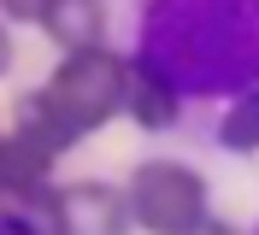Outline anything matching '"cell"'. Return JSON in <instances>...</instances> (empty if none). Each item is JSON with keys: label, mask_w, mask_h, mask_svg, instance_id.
Wrapping results in <instances>:
<instances>
[{"label": "cell", "mask_w": 259, "mask_h": 235, "mask_svg": "<svg viewBox=\"0 0 259 235\" xmlns=\"http://www.w3.org/2000/svg\"><path fill=\"white\" fill-rule=\"evenodd\" d=\"M130 59L153 65L183 106L259 88V0H124Z\"/></svg>", "instance_id": "6da1fadb"}, {"label": "cell", "mask_w": 259, "mask_h": 235, "mask_svg": "<svg viewBox=\"0 0 259 235\" xmlns=\"http://www.w3.org/2000/svg\"><path fill=\"white\" fill-rule=\"evenodd\" d=\"M130 223H142L147 235H189L212 218L206 176L183 165V159H142L124 182Z\"/></svg>", "instance_id": "7a4b0ae2"}, {"label": "cell", "mask_w": 259, "mask_h": 235, "mask_svg": "<svg viewBox=\"0 0 259 235\" xmlns=\"http://www.w3.org/2000/svg\"><path fill=\"white\" fill-rule=\"evenodd\" d=\"M124 88H130V59L112 53V47H89V53H65L59 59V71L41 82V100L65 124H77L89 135V129L112 124L124 112Z\"/></svg>", "instance_id": "3957f363"}, {"label": "cell", "mask_w": 259, "mask_h": 235, "mask_svg": "<svg viewBox=\"0 0 259 235\" xmlns=\"http://www.w3.org/2000/svg\"><path fill=\"white\" fill-rule=\"evenodd\" d=\"M59 235H130V200L112 182H65Z\"/></svg>", "instance_id": "277c9868"}, {"label": "cell", "mask_w": 259, "mask_h": 235, "mask_svg": "<svg viewBox=\"0 0 259 235\" xmlns=\"http://www.w3.org/2000/svg\"><path fill=\"white\" fill-rule=\"evenodd\" d=\"M124 112H130V124L147 129V135H165V129H177L183 124V94L171 88V82L153 71V65L142 59H130V88H124Z\"/></svg>", "instance_id": "5b68a950"}, {"label": "cell", "mask_w": 259, "mask_h": 235, "mask_svg": "<svg viewBox=\"0 0 259 235\" xmlns=\"http://www.w3.org/2000/svg\"><path fill=\"white\" fill-rule=\"evenodd\" d=\"M0 229H12V235H59V188L0 176Z\"/></svg>", "instance_id": "8992f818"}, {"label": "cell", "mask_w": 259, "mask_h": 235, "mask_svg": "<svg viewBox=\"0 0 259 235\" xmlns=\"http://www.w3.org/2000/svg\"><path fill=\"white\" fill-rule=\"evenodd\" d=\"M65 53H89V47H106V0H48L41 18H35Z\"/></svg>", "instance_id": "52a82bcc"}, {"label": "cell", "mask_w": 259, "mask_h": 235, "mask_svg": "<svg viewBox=\"0 0 259 235\" xmlns=\"http://www.w3.org/2000/svg\"><path fill=\"white\" fill-rule=\"evenodd\" d=\"M212 147H224V153H259V88L218 106V118H212Z\"/></svg>", "instance_id": "ba28073f"}, {"label": "cell", "mask_w": 259, "mask_h": 235, "mask_svg": "<svg viewBox=\"0 0 259 235\" xmlns=\"http://www.w3.org/2000/svg\"><path fill=\"white\" fill-rule=\"evenodd\" d=\"M41 6H48V0H0V12L18 18V24H35V18H41Z\"/></svg>", "instance_id": "9c48e42d"}, {"label": "cell", "mask_w": 259, "mask_h": 235, "mask_svg": "<svg viewBox=\"0 0 259 235\" xmlns=\"http://www.w3.org/2000/svg\"><path fill=\"white\" fill-rule=\"evenodd\" d=\"M189 235H236V229H230V223H218V218H206L200 229H189Z\"/></svg>", "instance_id": "30bf717a"}, {"label": "cell", "mask_w": 259, "mask_h": 235, "mask_svg": "<svg viewBox=\"0 0 259 235\" xmlns=\"http://www.w3.org/2000/svg\"><path fill=\"white\" fill-rule=\"evenodd\" d=\"M12 65V35H6V24H0V71Z\"/></svg>", "instance_id": "8fae6325"}, {"label": "cell", "mask_w": 259, "mask_h": 235, "mask_svg": "<svg viewBox=\"0 0 259 235\" xmlns=\"http://www.w3.org/2000/svg\"><path fill=\"white\" fill-rule=\"evenodd\" d=\"M0 235H12V229H0Z\"/></svg>", "instance_id": "7c38bea8"}, {"label": "cell", "mask_w": 259, "mask_h": 235, "mask_svg": "<svg viewBox=\"0 0 259 235\" xmlns=\"http://www.w3.org/2000/svg\"><path fill=\"white\" fill-rule=\"evenodd\" d=\"M253 235H259V223H253Z\"/></svg>", "instance_id": "4fadbf2b"}]
</instances>
